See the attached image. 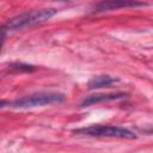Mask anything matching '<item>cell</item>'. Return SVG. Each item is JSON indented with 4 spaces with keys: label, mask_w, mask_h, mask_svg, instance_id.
<instances>
[{
    "label": "cell",
    "mask_w": 153,
    "mask_h": 153,
    "mask_svg": "<svg viewBox=\"0 0 153 153\" xmlns=\"http://www.w3.org/2000/svg\"><path fill=\"white\" fill-rule=\"evenodd\" d=\"M56 13H57L56 8L48 7V8H41V10L25 12L17 17H13L8 22H6L1 27L2 41L6 38V35L8 32H13V31H18V30H23L26 27H31V26L42 24V23L49 20Z\"/></svg>",
    "instance_id": "cell-1"
},
{
    "label": "cell",
    "mask_w": 153,
    "mask_h": 153,
    "mask_svg": "<svg viewBox=\"0 0 153 153\" xmlns=\"http://www.w3.org/2000/svg\"><path fill=\"white\" fill-rule=\"evenodd\" d=\"M65 100V96L59 92H41L18 98L13 102H8V106L14 109H31L37 106H45L50 104L61 103Z\"/></svg>",
    "instance_id": "cell-2"
},
{
    "label": "cell",
    "mask_w": 153,
    "mask_h": 153,
    "mask_svg": "<svg viewBox=\"0 0 153 153\" xmlns=\"http://www.w3.org/2000/svg\"><path fill=\"white\" fill-rule=\"evenodd\" d=\"M74 134L79 135H87V136H100V137H117V139H136V135L130 131L129 129L122 127H114V126H90L82 127L78 129H73Z\"/></svg>",
    "instance_id": "cell-3"
},
{
    "label": "cell",
    "mask_w": 153,
    "mask_h": 153,
    "mask_svg": "<svg viewBox=\"0 0 153 153\" xmlns=\"http://www.w3.org/2000/svg\"><path fill=\"white\" fill-rule=\"evenodd\" d=\"M146 2L142 1H133V0H111V1H102L98 2L93 7V12H108L118 8H129V7H140L146 6Z\"/></svg>",
    "instance_id": "cell-4"
},
{
    "label": "cell",
    "mask_w": 153,
    "mask_h": 153,
    "mask_svg": "<svg viewBox=\"0 0 153 153\" xmlns=\"http://www.w3.org/2000/svg\"><path fill=\"white\" fill-rule=\"evenodd\" d=\"M128 94L120 92V93H99V94H92L88 96L87 98H85L81 102V108H86V106H91L94 104H99V103H105V102H112V100H117V99H123L126 98Z\"/></svg>",
    "instance_id": "cell-5"
},
{
    "label": "cell",
    "mask_w": 153,
    "mask_h": 153,
    "mask_svg": "<svg viewBox=\"0 0 153 153\" xmlns=\"http://www.w3.org/2000/svg\"><path fill=\"white\" fill-rule=\"evenodd\" d=\"M117 79L110 76V75H98L92 78L88 81V88L93 90V88H102V87H109L110 85H112L114 82H116Z\"/></svg>",
    "instance_id": "cell-6"
},
{
    "label": "cell",
    "mask_w": 153,
    "mask_h": 153,
    "mask_svg": "<svg viewBox=\"0 0 153 153\" xmlns=\"http://www.w3.org/2000/svg\"><path fill=\"white\" fill-rule=\"evenodd\" d=\"M8 67H10L8 69H10L11 72H16V73H18V72H32V71L36 69L35 66L26 65V63H22V62L12 63V65H10Z\"/></svg>",
    "instance_id": "cell-7"
},
{
    "label": "cell",
    "mask_w": 153,
    "mask_h": 153,
    "mask_svg": "<svg viewBox=\"0 0 153 153\" xmlns=\"http://www.w3.org/2000/svg\"><path fill=\"white\" fill-rule=\"evenodd\" d=\"M143 131H146V133H153V128H151V129H145Z\"/></svg>",
    "instance_id": "cell-8"
}]
</instances>
